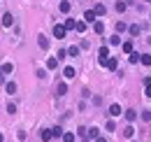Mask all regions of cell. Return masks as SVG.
Listing matches in <instances>:
<instances>
[{
    "mask_svg": "<svg viewBox=\"0 0 151 142\" xmlns=\"http://www.w3.org/2000/svg\"><path fill=\"white\" fill-rule=\"evenodd\" d=\"M116 58H107V63H105V68H109V70H116Z\"/></svg>",
    "mask_w": 151,
    "mask_h": 142,
    "instance_id": "21",
    "label": "cell"
},
{
    "mask_svg": "<svg viewBox=\"0 0 151 142\" xmlns=\"http://www.w3.org/2000/svg\"><path fill=\"white\" fill-rule=\"evenodd\" d=\"M75 30L84 33V30H86V21H77V28H75Z\"/></svg>",
    "mask_w": 151,
    "mask_h": 142,
    "instance_id": "29",
    "label": "cell"
},
{
    "mask_svg": "<svg viewBox=\"0 0 151 142\" xmlns=\"http://www.w3.org/2000/svg\"><path fill=\"white\" fill-rule=\"evenodd\" d=\"M40 138H42V142H49L51 138H54V135H51V128H44V130L40 133Z\"/></svg>",
    "mask_w": 151,
    "mask_h": 142,
    "instance_id": "6",
    "label": "cell"
},
{
    "mask_svg": "<svg viewBox=\"0 0 151 142\" xmlns=\"http://www.w3.org/2000/svg\"><path fill=\"white\" fill-rule=\"evenodd\" d=\"M58 9H60L63 14H68V12H70V2H68V0H60V5H58Z\"/></svg>",
    "mask_w": 151,
    "mask_h": 142,
    "instance_id": "14",
    "label": "cell"
},
{
    "mask_svg": "<svg viewBox=\"0 0 151 142\" xmlns=\"http://www.w3.org/2000/svg\"><path fill=\"white\" fill-rule=\"evenodd\" d=\"M12 70H14V65H12V63H2V65H0V72H2V75H9Z\"/></svg>",
    "mask_w": 151,
    "mask_h": 142,
    "instance_id": "11",
    "label": "cell"
},
{
    "mask_svg": "<svg viewBox=\"0 0 151 142\" xmlns=\"http://www.w3.org/2000/svg\"><path fill=\"white\" fill-rule=\"evenodd\" d=\"M121 114H123L121 105H116V103H114V105H109V117H121Z\"/></svg>",
    "mask_w": 151,
    "mask_h": 142,
    "instance_id": "3",
    "label": "cell"
},
{
    "mask_svg": "<svg viewBox=\"0 0 151 142\" xmlns=\"http://www.w3.org/2000/svg\"><path fill=\"white\" fill-rule=\"evenodd\" d=\"M128 30H130V35H139V33H142V28H139V26H130Z\"/></svg>",
    "mask_w": 151,
    "mask_h": 142,
    "instance_id": "30",
    "label": "cell"
},
{
    "mask_svg": "<svg viewBox=\"0 0 151 142\" xmlns=\"http://www.w3.org/2000/svg\"><path fill=\"white\" fill-rule=\"evenodd\" d=\"M95 142H107V140L105 138H95Z\"/></svg>",
    "mask_w": 151,
    "mask_h": 142,
    "instance_id": "36",
    "label": "cell"
},
{
    "mask_svg": "<svg viewBox=\"0 0 151 142\" xmlns=\"http://www.w3.org/2000/svg\"><path fill=\"white\" fill-rule=\"evenodd\" d=\"M142 121H151V112H142Z\"/></svg>",
    "mask_w": 151,
    "mask_h": 142,
    "instance_id": "35",
    "label": "cell"
},
{
    "mask_svg": "<svg viewBox=\"0 0 151 142\" xmlns=\"http://www.w3.org/2000/svg\"><path fill=\"white\" fill-rule=\"evenodd\" d=\"M109 44H121V37H119V35H112V37H109Z\"/></svg>",
    "mask_w": 151,
    "mask_h": 142,
    "instance_id": "32",
    "label": "cell"
},
{
    "mask_svg": "<svg viewBox=\"0 0 151 142\" xmlns=\"http://www.w3.org/2000/svg\"><path fill=\"white\" fill-rule=\"evenodd\" d=\"M123 30H128L126 21H116V33H123Z\"/></svg>",
    "mask_w": 151,
    "mask_h": 142,
    "instance_id": "25",
    "label": "cell"
},
{
    "mask_svg": "<svg viewBox=\"0 0 151 142\" xmlns=\"http://www.w3.org/2000/svg\"><path fill=\"white\" fill-rule=\"evenodd\" d=\"M139 56H142V54H135V51H132L130 54V63H139Z\"/></svg>",
    "mask_w": 151,
    "mask_h": 142,
    "instance_id": "31",
    "label": "cell"
},
{
    "mask_svg": "<svg viewBox=\"0 0 151 142\" xmlns=\"http://www.w3.org/2000/svg\"><path fill=\"white\" fill-rule=\"evenodd\" d=\"M56 93H58V96H65V93H68V84H65V82H60V84L56 86Z\"/></svg>",
    "mask_w": 151,
    "mask_h": 142,
    "instance_id": "13",
    "label": "cell"
},
{
    "mask_svg": "<svg viewBox=\"0 0 151 142\" xmlns=\"http://www.w3.org/2000/svg\"><path fill=\"white\" fill-rule=\"evenodd\" d=\"M12 23H14V17H12L9 12H5V14H2V26H5V28H9Z\"/></svg>",
    "mask_w": 151,
    "mask_h": 142,
    "instance_id": "5",
    "label": "cell"
},
{
    "mask_svg": "<svg viewBox=\"0 0 151 142\" xmlns=\"http://www.w3.org/2000/svg\"><path fill=\"white\" fill-rule=\"evenodd\" d=\"M149 2H151V0H149Z\"/></svg>",
    "mask_w": 151,
    "mask_h": 142,
    "instance_id": "38",
    "label": "cell"
},
{
    "mask_svg": "<svg viewBox=\"0 0 151 142\" xmlns=\"http://www.w3.org/2000/svg\"><path fill=\"white\" fill-rule=\"evenodd\" d=\"M121 47H123V51H126V54H132V42H123Z\"/></svg>",
    "mask_w": 151,
    "mask_h": 142,
    "instance_id": "27",
    "label": "cell"
},
{
    "mask_svg": "<svg viewBox=\"0 0 151 142\" xmlns=\"http://www.w3.org/2000/svg\"><path fill=\"white\" fill-rule=\"evenodd\" d=\"M132 135H135V128H132V126H126V128H123V138H128V140H130Z\"/></svg>",
    "mask_w": 151,
    "mask_h": 142,
    "instance_id": "17",
    "label": "cell"
},
{
    "mask_svg": "<svg viewBox=\"0 0 151 142\" xmlns=\"http://www.w3.org/2000/svg\"><path fill=\"white\" fill-rule=\"evenodd\" d=\"M7 112H9V114H14V112H17V105H14V103H9V105H7Z\"/></svg>",
    "mask_w": 151,
    "mask_h": 142,
    "instance_id": "34",
    "label": "cell"
},
{
    "mask_svg": "<svg viewBox=\"0 0 151 142\" xmlns=\"http://www.w3.org/2000/svg\"><path fill=\"white\" fill-rule=\"evenodd\" d=\"M98 14H95L93 9H86V12H84V21H86V23H95V21H98Z\"/></svg>",
    "mask_w": 151,
    "mask_h": 142,
    "instance_id": "2",
    "label": "cell"
},
{
    "mask_svg": "<svg viewBox=\"0 0 151 142\" xmlns=\"http://www.w3.org/2000/svg\"><path fill=\"white\" fill-rule=\"evenodd\" d=\"M123 114H126V119H128V121H135V119H137V112H135V109H126Z\"/></svg>",
    "mask_w": 151,
    "mask_h": 142,
    "instance_id": "16",
    "label": "cell"
},
{
    "mask_svg": "<svg viewBox=\"0 0 151 142\" xmlns=\"http://www.w3.org/2000/svg\"><path fill=\"white\" fill-rule=\"evenodd\" d=\"M68 35V30H65V26H54V37H58V40H63V37Z\"/></svg>",
    "mask_w": 151,
    "mask_h": 142,
    "instance_id": "1",
    "label": "cell"
},
{
    "mask_svg": "<svg viewBox=\"0 0 151 142\" xmlns=\"http://www.w3.org/2000/svg\"><path fill=\"white\" fill-rule=\"evenodd\" d=\"M126 7H128V2H123V0H116V12H126Z\"/></svg>",
    "mask_w": 151,
    "mask_h": 142,
    "instance_id": "24",
    "label": "cell"
},
{
    "mask_svg": "<svg viewBox=\"0 0 151 142\" xmlns=\"http://www.w3.org/2000/svg\"><path fill=\"white\" fill-rule=\"evenodd\" d=\"M93 12H95V14H98V17H105V12H107V7L98 2V5H95V7H93Z\"/></svg>",
    "mask_w": 151,
    "mask_h": 142,
    "instance_id": "7",
    "label": "cell"
},
{
    "mask_svg": "<svg viewBox=\"0 0 151 142\" xmlns=\"http://www.w3.org/2000/svg\"><path fill=\"white\" fill-rule=\"evenodd\" d=\"M93 30L98 33V35H102V33H105V23H102V21H95V23H93Z\"/></svg>",
    "mask_w": 151,
    "mask_h": 142,
    "instance_id": "8",
    "label": "cell"
},
{
    "mask_svg": "<svg viewBox=\"0 0 151 142\" xmlns=\"http://www.w3.org/2000/svg\"><path fill=\"white\" fill-rule=\"evenodd\" d=\"M63 142H75V133H63Z\"/></svg>",
    "mask_w": 151,
    "mask_h": 142,
    "instance_id": "26",
    "label": "cell"
},
{
    "mask_svg": "<svg viewBox=\"0 0 151 142\" xmlns=\"http://www.w3.org/2000/svg\"><path fill=\"white\" fill-rule=\"evenodd\" d=\"M105 128H107V130H116V124H114L112 119H109V121H107V126H105Z\"/></svg>",
    "mask_w": 151,
    "mask_h": 142,
    "instance_id": "33",
    "label": "cell"
},
{
    "mask_svg": "<svg viewBox=\"0 0 151 142\" xmlns=\"http://www.w3.org/2000/svg\"><path fill=\"white\" fill-rule=\"evenodd\" d=\"M144 96H147V98H151V77H147V79H144Z\"/></svg>",
    "mask_w": 151,
    "mask_h": 142,
    "instance_id": "9",
    "label": "cell"
},
{
    "mask_svg": "<svg viewBox=\"0 0 151 142\" xmlns=\"http://www.w3.org/2000/svg\"><path fill=\"white\" fill-rule=\"evenodd\" d=\"M2 140H5V138H2V133H0V142H2Z\"/></svg>",
    "mask_w": 151,
    "mask_h": 142,
    "instance_id": "37",
    "label": "cell"
},
{
    "mask_svg": "<svg viewBox=\"0 0 151 142\" xmlns=\"http://www.w3.org/2000/svg\"><path fill=\"white\" fill-rule=\"evenodd\" d=\"M72 28H77V21L75 19H65V30H72Z\"/></svg>",
    "mask_w": 151,
    "mask_h": 142,
    "instance_id": "18",
    "label": "cell"
},
{
    "mask_svg": "<svg viewBox=\"0 0 151 142\" xmlns=\"http://www.w3.org/2000/svg\"><path fill=\"white\" fill-rule=\"evenodd\" d=\"M47 68H49V70H56L58 68V58H49V61H47Z\"/></svg>",
    "mask_w": 151,
    "mask_h": 142,
    "instance_id": "19",
    "label": "cell"
},
{
    "mask_svg": "<svg viewBox=\"0 0 151 142\" xmlns=\"http://www.w3.org/2000/svg\"><path fill=\"white\" fill-rule=\"evenodd\" d=\"M51 135H54V138H63V128H60V126H54V128H51Z\"/></svg>",
    "mask_w": 151,
    "mask_h": 142,
    "instance_id": "22",
    "label": "cell"
},
{
    "mask_svg": "<svg viewBox=\"0 0 151 142\" xmlns=\"http://www.w3.org/2000/svg\"><path fill=\"white\" fill-rule=\"evenodd\" d=\"M37 44H40V47H42V49H49V37L40 35V37H37Z\"/></svg>",
    "mask_w": 151,
    "mask_h": 142,
    "instance_id": "10",
    "label": "cell"
},
{
    "mask_svg": "<svg viewBox=\"0 0 151 142\" xmlns=\"http://www.w3.org/2000/svg\"><path fill=\"white\" fill-rule=\"evenodd\" d=\"M107 58H109V49L107 47H100V65H105Z\"/></svg>",
    "mask_w": 151,
    "mask_h": 142,
    "instance_id": "4",
    "label": "cell"
},
{
    "mask_svg": "<svg viewBox=\"0 0 151 142\" xmlns=\"http://www.w3.org/2000/svg\"><path fill=\"white\" fill-rule=\"evenodd\" d=\"M68 56H72V58L79 56V47H70V49H68Z\"/></svg>",
    "mask_w": 151,
    "mask_h": 142,
    "instance_id": "28",
    "label": "cell"
},
{
    "mask_svg": "<svg viewBox=\"0 0 151 142\" xmlns=\"http://www.w3.org/2000/svg\"><path fill=\"white\" fill-rule=\"evenodd\" d=\"M95 138H100V130L98 128H88V140H95Z\"/></svg>",
    "mask_w": 151,
    "mask_h": 142,
    "instance_id": "23",
    "label": "cell"
},
{
    "mask_svg": "<svg viewBox=\"0 0 151 142\" xmlns=\"http://www.w3.org/2000/svg\"><path fill=\"white\" fill-rule=\"evenodd\" d=\"M75 75H77V72H75V68H70V65H68V68L63 70V77H65V79H72Z\"/></svg>",
    "mask_w": 151,
    "mask_h": 142,
    "instance_id": "12",
    "label": "cell"
},
{
    "mask_svg": "<svg viewBox=\"0 0 151 142\" xmlns=\"http://www.w3.org/2000/svg\"><path fill=\"white\" fill-rule=\"evenodd\" d=\"M5 91H7L9 96H12V93H17V84H14V82H7V84H5Z\"/></svg>",
    "mask_w": 151,
    "mask_h": 142,
    "instance_id": "15",
    "label": "cell"
},
{
    "mask_svg": "<svg viewBox=\"0 0 151 142\" xmlns=\"http://www.w3.org/2000/svg\"><path fill=\"white\" fill-rule=\"evenodd\" d=\"M139 63H142V65H151V56L149 54H142V56H139Z\"/></svg>",
    "mask_w": 151,
    "mask_h": 142,
    "instance_id": "20",
    "label": "cell"
}]
</instances>
